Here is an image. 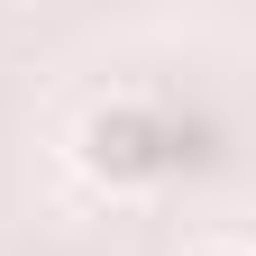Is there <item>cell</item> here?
<instances>
[{"label": "cell", "mask_w": 256, "mask_h": 256, "mask_svg": "<svg viewBox=\"0 0 256 256\" xmlns=\"http://www.w3.org/2000/svg\"><path fill=\"white\" fill-rule=\"evenodd\" d=\"M82 165H92V174H110V183H138V174H156L165 156H156V128H146V110H92V119H82Z\"/></svg>", "instance_id": "6da1fadb"}, {"label": "cell", "mask_w": 256, "mask_h": 256, "mask_svg": "<svg viewBox=\"0 0 256 256\" xmlns=\"http://www.w3.org/2000/svg\"><path fill=\"white\" fill-rule=\"evenodd\" d=\"M183 256H247V247H238V238H192Z\"/></svg>", "instance_id": "7a4b0ae2"}]
</instances>
